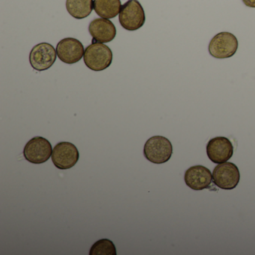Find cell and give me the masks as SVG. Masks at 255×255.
I'll return each instance as SVG.
<instances>
[{
	"label": "cell",
	"instance_id": "ba28073f",
	"mask_svg": "<svg viewBox=\"0 0 255 255\" xmlns=\"http://www.w3.org/2000/svg\"><path fill=\"white\" fill-rule=\"evenodd\" d=\"M52 161L56 168L66 170L73 168L80 159L78 149L71 142H59L52 153Z\"/></svg>",
	"mask_w": 255,
	"mask_h": 255
},
{
	"label": "cell",
	"instance_id": "5bb4252c",
	"mask_svg": "<svg viewBox=\"0 0 255 255\" xmlns=\"http://www.w3.org/2000/svg\"><path fill=\"white\" fill-rule=\"evenodd\" d=\"M66 8L70 15L77 20H82L92 14L94 0H66Z\"/></svg>",
	"mask_w": 255,
	"mask_h": 255
},
{
	"label": "cell",
	"instance_id": "277c9868",
	"mask_svg": "<svg viewBox=\"0 0 255 255\" xmlns=\"http://www.w3.org/2000/svg\"><path fill=\"white\" fill-rule=\"evenodd\" d=\"M238 40L231 32H219L215 35L210 44L208 50L210 56L216 59H228L237 53Z\"/></svg>",
	"mask_w": 255,
	"mask_h": 255
},
{
	"label": "cell",
	"instance_id": "9c48e42d",
	"mask_svg": "<svg viewBox=\"0 0 255 255\" xmlns=\"http://www.w3.org/2000/svg\"><path fill=\"white\" fill-rule=\"evenodd\" d=\"M207 154L214 163H224L232 157L234 146L226 137H215L207 143Z\"/></svg>",
	"mask_w": 255,
	"mask_h": 255
},
{
	"label": "cell",
	"instance_id": "7c38bea8",
	"mask_svg": "<svg viewBox=\"0 0 255 255\" xmlns=\"http://www.w3.org/2000/svg\"><path fill=\"white\" fill-rule=\"evenodd\" d=\"M89 32L93 38V41L109 43L116 36V26L109 19L97 18L92 20L89 26Z\"/></svg>",
	"mask_w": 255,
	"mask_h": 255
},
{
	"label": "cell",
	"instance_id": "2e32d148",
	"mask_svg": "<svg viewBox=\"0 0 255 255\" xmlns=\"http://www.w3.org/2000/svg\"><path fill=\"white\" fill-rule=\"evenodd\" d=\"M243 2L246 6L255 8V0H243Z\"/></svg>",
	"mask_w": 255,
	"mask_h": 255
},
{
	"label": "cell",
	"instance_id": "3957f363",
	"mask_svg": "<svg viewBox=\"0 0 255 255\" xmlns=\"http://www.w3.org/2000/svg\"><path fill=\"white\" fill-rule=\"evenodd\" d=\"M119 23L128 31H136L145 23V13L138 0H129L122 5Z\"/></svg>",
	"mask_w": 255,
	"mask_h": 255
},
{
	"label": "cell",
	"instance_id": "4fadbf2b",
	"mask_svg": "<svg viewBox=\"0 0 255 255\" xmlns=\"http://www.w3.org/2000/svg\"><path fill=\"white\" fill-rule=\"evenodd\" d=\"M121 0H94V10L101 18L112 19L122 9Z\"/></svg>",
	"mask_w": 255,
	"mask_h": 255
},
{
	"label": "cell",
	"instance_id": "5b68a950",
	"mask_svg": "<svg viewBox=\"0 0 255 255\" xmlns=\"http://www.w3.org/2000/svg\"><path fill=\"white\" fill-rule=\"evenodd\" d=\"M240 173L238 167L232 162L218 164L213 172V180L217 187L225 190L235 189L240 183Z\"/></svg>",
	"mask_w": 255,
	"mask_h": 255
},
{
	"label": "cell",
	"instance_id": "9a60e30c",
	"mask_svg": "<svg viewBox=\"0 0 255 255\" xmlns=\"http://www.w3.org/2000/svg\"><path fill=\"white\" fill-rule=\"evenodd\" d=\"M116 248L113 241L108 239L98 240L92 245L89 255H116Z\"/></svg>",
	"mask_w": 255,
	"mask_h": 255
},
{
	"label": "cell",
	"instance_id": "6da1fadb",
	"mask_svg": "<svg viewBox=\"0 0 255 255\" xmlns=\"http://www.w3.org/2000/svg\"><path fill=\"white\" fill-rule=\"evenodd\" d=\"M84 62L87 68L94 71H102L113 62V52L104 43L93 42L85 50Z\"/></svg>",
	"mask_w": 255,
	"mask_h": 255
},
{
	"label": "cell",
	"instance_id": "30bf717a",
	"mask_svg": "<svg viewBox=\"0 0 255 255\" xmlns=\"http://www.w3.org/2000/svg\"><path fill=\"white\" fill-rule=\"evenodd\" d=\"M56 52L59 59L68 65L80 62L85 53L83 44L74 38L61 40L56 46Z\"/></svg>",
	"mask_w": 255,
	"mask_h": 255
},
{
	"label": "cell",
	"instance_id": "52a82bcc",
	"mask_svg": "<svg viewBox=\"0 0 255 255\" xmlns=\"http://www.w3.org/2000/svg\"><path fill=\"white\" fill-rule=\"evenodd\" d=\"M56 49L49 43H40L29 53L31 66L37 71H47L53 66L57 58Z\"/></svg>",
	"mask_w": 255,
	"mask_h": 255
},
{
	"label": "cell",
	"instance_id": "7a4b0ae2",
	"mask_svg": "<svg viewBox=\"0 0 255 255\" xmlns=\"http://www.w3.org/2000/svg\"><path fill=\"white\" fill-rule=\"evenodd\" d=\"M172 153L171 141L161 135L149 138L144 146V157L152 163H165L171 159Z\"/></svg>",
	"mask_w": 255,
	"mask_h": 255
},
{
	"label": "cell",
	"instance_id": "8992f818",
	"mask_svg": "<svg viewBox=\"0 0 255 255\" xmlns=\"http://www.w3.org/2000/svg\"><path fill=\"white\" fill-rule=\"evenodd\" d=\"M23 153L28 162L42 164L49 160L52 156L53 148L48 140L41 136H36L26 143Z\"/></svg>",
	"mask_w": 255,
	"mask_h": 255
},
{
	"label": "cell",
	"instance_id": "8fae6325",
	"mask_svg": "<svg viewBox=\"0 0 255 255\" xmlns=\"http://www.w3.org/2000/svg\"><path fill=\"white\" fill-rule=\"evenodd\" d=\"M186 186L195 191L207 189L211 184L213 174L209 168L203 165H195L186 170L184 175Z\"/></svg>",
	"mask_w": 255,
	"mask_h": 255
}]
</instances>
